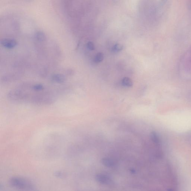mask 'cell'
<instances>
[{"instance_id":"6da1fadb","label":"cell","mask_w":191,"mask_h":191,"mask_svg":"<svg viewBox=\"0 0 191 191\" xmlns=\"http://www.w3.org/2000/svg\"><path fill=\"white\" fill-rule=\"evenodd\" d=\"M9 184L13 188L26 190H34V185L32 182L23 177H12L9 179Z\"/></svg>"},{"instance_id":"7a4b0ae2","label":"cell","mask_w":191,"mask_h":191,"mask_svg":"<svg viewBox=\"0 0 191 191\" xmlns=\"http://www.w3.org/2000/svg\"><path fill=\"white\" fill-rule=\"evenodd\" d=\"M95 179L98 183L105 185L112 186L114 184L112 178L107 175L99 173L95 176Z\"/></svg>"},{"instance_id":"3957f363","label":"cell","mask_w":191,"mask_h":191,"mask_svg":"<svg viewBox=\"0 0 191 191\" xmlns=\"http://www.w3.org/2000/svg\"><path fill=\"white\" fill-rule=\"evenodd\" d=\"M1 44L3 47L9 49L14 48L17 45V41L11 38H3L1 40Z\"/></svg>"},{"instance_id":"277c9868","label":"cell","mask_w":191,"mask_h":191,"mask_svg":"<svg viewBox=\"0 0 191 191\" xmlns=\"http://www.w3.org/2000/svg\"><path fill=\"white\" fill-rule=\"evenodd\" d=\"M102 162L103 165L108 168H113L115 167L116 165L115 162L113 160L109 158H103Z\"/></svg>"},{"instance_id":"5b68a950","label":"cell","mask_w":191,"mask_h":191,"mask_svg":"<svg viewBox=\"0 0 191 191\" xmlns=\"http://www.w3.org/2000/svg\"><path fill=\"white\" fill-rule=\"evenodd\" d=\"M52 80L56 83H64L65 80V78L63 75L61 74H55L53 75L52 77Z\"/></svg>"},{"instance_id":"8992f818","label":"cell","mask_w":191,"mask_h":191,"mask_svg":"<svg viewBox=\"0 0 191 191\" xmlns=\"http://www.w3.org/2000/svg\"><path fill=\"white\" fill-rule=\"evenodd\" d=\"M122 84L124 86L131 87L133 85L132 80L128 77H124L122 81Z\"/></svg>"},{"instance_id":"52a82bcc","label":"cell","mask_w":191,"mask_h":191,"mask_svg":"<svg viewBox=\"0 0 191 191\" xmlns=\"http://www.w3.org/2000/svg\"><path fill=\"white\" fill-rule=\"evenodd\" d=\"M36 39L39 42H43L45 41L46 37L45 33L41 31L36 32L35 34Z\"/></svg>"},{"instance_id":"ba28073f","label":"cell","mask_w":191,"mask_h":191,"mask_svg":"<svg viewBox=\"0 0 191 191\" xmlns=\"http://www.w3.org/2000/svg\"><path fill=\"white\" fill-rule=\"evenodd\" d=\"M103 59H104V55L103 53L100 52L97 53L95 57L94 62L97 63H100L103 61Z\"/></svg>"},{"instance_id":"9c48e42d","label":"cell","mask_w":191,"mask_h":191,"mask_svg":"<svg viewBox=\"0 0 191 191\" xmlns=\"http://www.w3.org/2000/svg\"><path fill=\"white\" fill-rule=\"evenodd\" d=\"M124 47L122 45L120 44H116L112 47V51L114 52H120L123 49Z\"/></svg>"},{"instance_id":"30bf717a","label":"cell","mask_w":191,"mask_h":191,"mask_svg":"<svg viewBox=\"0 0 191 191\" xmlns=\"http://www.w3.org/2000/svg\"><path fill=\"white\" fill-rule=\"evenodd\" d=\"M151 138L152 141H153L154 143H159V138L155 132H152L151 134Z\"/></svg>"},{"instance_id":"8fae6325","label":"cell","mask_w":191,"mask_h":191,"mask_svg":"<svg viewBox=\"0 0 191 191\" xmlns=\"http://www.w3.org/2000/svg\"><path fill=\"white\" fill-rule=\"evenodd\" d=\"M32 88L36 91H40L43 90L44 89V87L42 84H37L34 86Z\"/></svg>"},{"instance_id":"7c38bea8","label":"cell","mask_w":191,"mask_h":191,"mask_svg":"<svg viewBox=\"0 0 191 191\" xmlns=\"http://www.w3.org/2000/svg\"><path fill=\"white\" fill-rule=\"evenodd\" d=\"M87 47L88 49L90 50H94L95 49V47L94 44L92 42H88L87 43Z\"/></svg>"}]
</instances>
